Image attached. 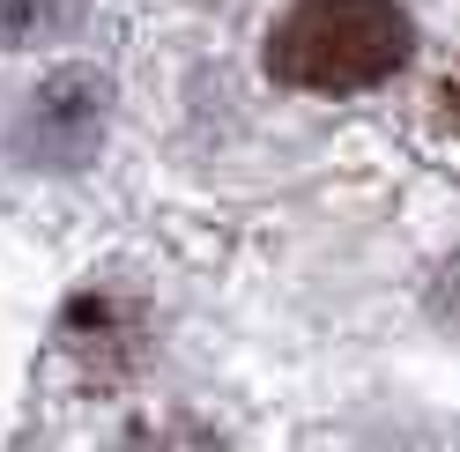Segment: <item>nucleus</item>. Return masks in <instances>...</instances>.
Here are the masks:
<instances>
[{
  "instance_id": "f257e3e1",
  "label": "nucleus",
  "mask_w": 460,
  "mask_h": 452,
  "mask_svg": "<svg viewBox=\"0 0 460 452\" xmlns=\"http://www.w3.org/2000/svg\"><path fill=\"white\" fill-rule=\"evenodd\" d=\"M409 45L394 0H290L268 30V74L305 97H357L409 67Z\"/></svg>"
},
{
  "instance_id": "f03ea898",
  "label": "nucleus",
  "mask_w": 460,
  "mask_h": 452,
  "mask_svg": "<svg viewBox=\"0 0 460 452\" xmlns=\"http://www.w3.org/2000/svg\"><path fill=\"white\" fill-rule=\"evenodd\" d=\"M446 126H460V82H446Z\"/></svg>"
}]
</instances>
